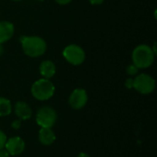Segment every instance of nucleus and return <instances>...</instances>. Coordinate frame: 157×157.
<instances>
[{
	"mask_svg": "<svg viewBox=\"0 0 157 157\" xmlns=\"http://www.w3.org/2000/svg\"><path fill=\"white\" fill-rule=\"evenodd\" d=\"M37 1H40V2H42V1H44V0H37Z\"/></svg>",
	"mask_w": 157,
	"mask_h": 157,
	"instance_id": "24",
	"label": "nucleus"
},
{
	"mask_svg": "<svg viewBox=\"0 0 157 157\" xmlns=\"http://www.w3.org/2000/svg\"><path fill=\"white\" fill-rule=\"evenodd\" d=\"M72 0H55L56 3H58L59 5H62V6H64V5H67L71 2Z\"/></svg>",
	"mask_w": 157,
	"mask_h": 157,
	"instance_id": "19",
	"label": "nucleus"
},
{
	"mask_svg": "<svg viewBox=\"0 0 157 157\" xmlns=\"http://www.w3.org/2000/svg\"><path fill=\"white\" fill-rule=\"evenodd\" d=\"M64 59L73 65H80L86 60V52L82 47L76 44H70L63 51Z\"/></svg>",
	"mask_w": 157,
	"mask_h": 157,
	"instance_id": "4",
	"label": "nucleus"
},
{
	"mask_svg": "<svg viewBox=\"0 0 157 157\" xmlns=\"http://www.w3.org/2000/svg\"><path fill=\"white\" fill-rule=\"evenodd\" d=\"M40 73L43 76V78L50 79L52 76H54L56 73V66L54 63L51 60H45L41 62L40 65Z\"/></svg>",
	"mask_w": 157,
	"mask_h": 157,
	"instance_id": "11",
	"label": "nucleus"
},
{
	"mask_svg": "<svg viewBox=\"0 0 157 157\" xmlns=\"http://www.w3.org/2000/svg\"><path fill=\"white\" fill-rule=\"evenodd\" d=\"M10 155L9 153L6 150V148L0 149V157H9Z\"/></svg>",
	"mask_w": 157,
	"mask_h": 157,
	"instance_id": "18",
	"label": "nucleus"
},
{
	"mask_svg": "<svg viewBox=\"0 0 157 157\" xmlns=\"http://www.w3.org/2000/svg\"><path fill=\"white\" fill-rule=\"evenodd\" d=\"M12 111V105L9 99L0 97V117L8 116Z\"/></svg>",
	"mask_w": 157,
	"mask_h": 157,
	"instance_id": "13",
	"label": "nucleus"
},
{
	"mask_svg": "<svg viewBox=\"0 0 157 157\" xmlns=\"http://www.w3.org/2000/svg\"><path fill=\"white\" fill-rule=\"evenodd\" d=\"M5 148L10 155H18L25 150V142L20 137H12L6 140Z\"/></svg>",
	"mask_w": 157,
	"mask_h": 157,
	"instance_id": "8",
	"label": "nucleus"
},
{
	"mask_svg": "<svg viewBox=\"0 0 157 157\" xmlns=\"http://www.w3.org/2000/svg\"><path fill=\"white\" fill-rule=\"evenodd\" d=\"M55 86L52 81L46 78H41L35 81L31 86L32 96L40 101L48 100L54 95Z\"/></svg>",
	"mask_w": 157,
	"mask_h": 157,
	"instance_id": "3",
	"label": "nucleus"
},
{
	"mask_svg": "<svg viewBox=\"0 0 157 157\" xmlns=\"http://www.w3.org/2000/svg\"><path fill=\"white\" fill-rule=\"evenodd\" d=\"M138 71H139V69H138L133 63H132V64H130V65L127 67V69H126L127 74L130 75H137V74H138Z\"/></svg>",
	"mask_w": 157,
	"mask_h": 157,
	"instance_id": "14",
	"label": "nucleus"
},
{
	"mask_svg": "<svg viewBox=\"0 0 157 157\" xmlns=\"http://www.w3.org/2000/svg\"><path fill=\"white\" fill-rule=\"evenodd\" d=\"M77 157H90V156H89L87 154H86V153H80Z\"/></svg>",
	"mask_w": 157,
	"mask_h": 157,
	"instance_id": "21",
	"label": "nucleus"
},
{
	"mask_svg": "<svg viewBox=\"0 0 157 157\" xmlns=\"http://www.w3.org/2000/svg\"><path fill=\"white\" fill-rule=\"evenodd\" d=\"M133 88L143 95L151 94L155 88V80L147 74H140L133 79Z\"/></svg>",
	"mask_w": 157,
	"mask_h": 157,
	"instance_id": "5",
	"label": "nucleus"
},
{
	"mask_svg": "<svg viewBox=\"0 0 157 157\" xmlns=\"http://www.w3.org/2000/svg\"><path fill=\"white\" fill-rule=\"evenodd\" d=\"M55 133L52 128H41L39 132V141L43 145H51L55 141Z\"/></svg>",
	"mask_w": 157,
	"mask_h": 157,
	"instance_id": "12",
	"label": "nucleus"
},
{
	"mask_svg": "<svg viewBox=\"0 0 157 157\" xmlns=\"http://www.w3.org/2000/svg\"><path fill=\"white\" fill-rule=\"evenodd\" d=\"M15 114L20 121L29 120L32 116V110L29 104L23 101H18L15 105Z\"/></svg>",
	"mask_w": 157,
	"mask_h": 157,
	"instance_id": "9",
	"label": "nucleus"
},
{
	"mask_svg": "<svg viewBox=\"0 0 157 157\" xmlns=\"http://www.w3.org/2000/svg\"><path fill=\"white\" fill-rule=\"evenodd\" d=\"M6 140H7L6 135L5 134V132H3L0 130V149L5 148V145H6Z\"/></svg>",
	"mask_w": 157,
	"mask_h": 157,
	"instance_id": "15",
	"label": "nucleus"
},
{
	"mask_svg": "<svg viewBox=\"0 0 157 157\" xmlns=\"http://www.w3.org/2000/svg\"><path fill=\"white\" fill-rule=\"evenodd\" d=\"M125 86H126V87L129 88V89L132 88V87H133V79H132V78H128V79L126 80V82H125Z\"/></svg>",
	"mask_w": 157,
	"mask_h": 157,
	"instance_id": "17",
	"label": "nucleus"
},
{
	"mask_svg": "<svg viewBox=\"0 0 157 157\" xmlns=\"http://www.w3.org/2000/svg\"><path fill=\"white\" fill-rule=\"evenodd\" d=\"M87 94L83 88L75 89L69 97V104L74 109H81L87 103Z\"/></svg>",
	"mask_w": 157,
	"mask_h": 157,
	"instance_id": "7",
	"label": "nucleus"
},
{
	"mask_svg": "<svg viewBox=\"0 0 157 157\" xmlns=\"http://www.w3.org/2000/svg\"><path fill=\"white\" fill-rule=\"evenodd\" d=\"M15 32L14 25L9 21H0V44L9 40Z\"/></svg>",
	"mask_w": 157,
	"mask_h": 157,
	"instance_id": "10",
	"label": "nucleus"
},
{
	"mask_svg": "<svg viewBox=\"0 0 157 157\" xmlns=\"http://www.w3.org/2000/svg\"><path fill=\"white\" fill-rule=\"evenodd\" d=\"M11 127L14 129V130H18L20 127H21V121L20 120H16L12 122L11 124Z\"/></svg>",
	"mask_w": 157,
	"mask_h": 157,
	"instance_id": "16",
	"label": "nucleus"
},
{
	"mask_svg": "<svg viewBox=\"0 0 157 157\" xmlns=\"http://www.w3.org/2000/svg\"><path fill=\"white\" fill-rule=\"evenodd\" d=\"M12 1H15V2H18V1H21V0H12Z\"/></svg>",
	"mask_w": 157,
	"mask_h": 157,
	"instance_id": "23",
	"label": "nucleus"
},
{
	"mask_svg": "<svg viewBox=\"0 0 157 157\" xmlns=\"http://www.w3.org/2000/svg\"><path fill=\"white\" fill-rule=\"evenodd\" d=\"M3 51H4V49H3V46H2V44H0V55L3 53Z\"/></svg>",
	"mask_w": 157,
	"mask_h": 157,
	"instance_id": "22",
	"label": "nucleus"
},
{
	"mask_svg": "<svg viewBox=\"0 0 157 157\" xmlns=\"http://www.w3.org/2000/svg\"><path fill=\"white\" fill-rule=\"evenodd\" d=\"M88 1H89L90 4L95 5V6H97V5H101V4L104 2V0H88Z\"/></svg>",
	"mask_w": 157,
	"mask_h": 157,
	"instance_id": "20",
	"label": "nucleus"
},
{
	"mask_svg": "<svg viewBox=\"0 0 157 157\" xmlns=\"http://www.w3.org/2000/svg\"><path fill=\"white\" fill-rule=\"evenodd\" d=\"M56 120L57 114L51 107H42L36 114V122L40 128H52Z\"/></svg>",
	"mask_w": 157,
	"mask_h": 157,
	"instance_id": "6",
	"label": "nucleus"
},
{
	"mask_svg": "<svg viewBox=\"0 0 157 157\" xmlns=\"http://www.w3.org/2000/svg\"><path fill=\"white\" fill-rule=\"evenodd\" d=\"M20 42L24 53L31 58L43 55L47 50L46 41L39 36H21Z\"/></svg>",
	"mask_w": 157,
	"mask_h": 157,
	"instance_id": "1",
	"label": "nucleus"
},
{
	"mask_svg": "<svg viewBox=\"0 0 157 157\" xmlns=\"http://www.w3.org/2000/svg\"><path fill=\"white\" fill-rule=\"evenodd\" d=\"M155 52L147 44H140L134 48L132 54V63L138 69H145L150 67L155 61Z\"/></svg>",
	"mask_w": 157,
	"mask_h": 157,
	"instance_id": "2",
	"label": "nucleus"
}]
</instances>
